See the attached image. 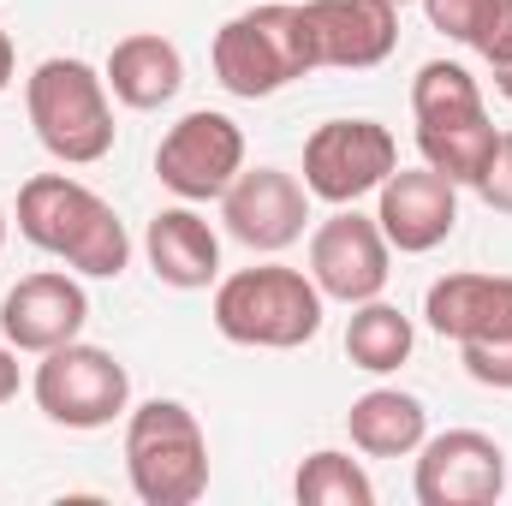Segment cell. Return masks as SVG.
Listing matches in <instances>:
<instances>
[{
	"instance_id": "cell-1",
	"label": "cell",
	"mask_w": 512,
	"mask_h": 506,
	"mask_svg": "<svg viewBox=\"0 0 512 506\" xmlns=\"http://www.w3.org/2000/svg\"><path fill=\"white\" fill-rule=\"evenodd\" d=\"M18 233L84 280H120L131 262L120 209L72 173H36L18 185Z\"/></svg>"
},
{
	"instance_id": "cell-2",
	"label": "cell",
	"mask_w": 512,
	"mask_h": 506,
	"mask_svg": "<svg viewBox=\"0 0 512 506\" xmlns=\"http://www.w3.org/2000/svg\"><path fill=\"white\" fill-rule=\"evenodd\" d=\"M215 78L227 96L239 102H268L280 90H292L298 78L322 72L316 60V36H310V18H304V0H262L233 12L221 30H215Z\"/></svg>"
},
{
	"instance_id": "cell-3",
	"label": "cell",
	"mask_w": 512,
	"mask_h": 506,
	"mask_svg": "<svg viewBox=\"0 0 512 506\" xmlns=\"http://www.w3.org/2000/svg\"><path fill=\"white\" fill-rule=\"evenodd\" d=\"M215 334L233 340V346H251V352H298L322 334V316H328V298L316 292V280L304 268H286V262H256L239 268L227 280H215Z\"/></svg>"
},
{
	"instance_id": "cell-4",
	"label": "cell",
	"mask_w": 512,
	"mask_h": 506,
	"mask_svg": "<svg viewBox=\"0 0 512 506\" xmlns=\"http://www.w3.org/2000/svg\"><path fill=\"white\" fill-rule=\"evenodd\" d=\"M24 114L60 167H96L114 149V90L78 54H48L24 78Z\"/></svg>"
},
{
	"instance_id": "cell-5",
	"label": "cell",
	"mask_w": 512,
	"mask_h": 506,
	"mask_svg": "<svg viewBox=\"0 0 512 506\" xmlns=\"http://www.w3.org/2000/svg\"><path fill=\"white\" fill-rule=\"evenodd\" d=\"M126 483L143 506H197L209 495V435L185 399L126 411Z\"/></svg>"
},
{
	"instance_id": "cell-6",
	"label": "cell",
	"mask_w": 512,
	"mask_h": 506,
	"mask_svg": "<svg viewBox=\"0 0 512 506\" xmlns=\"http://www.w3.org/2000/svg\"><path fill=\"white\" fill-rule=\"evenodd\" d=\"M30 393H36V411L60 429H108L131 411V370L90 346V340H72V346H54L36 358V376H30Z\"/></svg>"
},
{
	"instance_id": "cell-7",
	"label": "cell",
	"mask_w": 512,
	"mask_h": 506,
	"mask_svg": "<svg viewBox=\"0 0 512 506\" xmlns=\"http://www.w3.org/2000/svg\"><path fill=\"white\" fill-rule=\"evenodd\" d=\"M399 167V143L382 120H328L304 137V191L328 209L364 203L382 191V179Z\"/></svg>"
},
{
	"instance_id": "cell-8",
	"label": "cell",
	"mask_w": 512,
	"mask_h": 506,
	"mask_svg": "<svg viewBox=\"0 0 512 506\" xmlns=\"http://www.w3.org/2000/svg\"><path fill=\"white\" fill-rule=\"evenodd\" d=\"M245 131L221 108H191L155 143V179L179 203H221V191L245 173Z\"/></svg>"
},
{
	"instance_id": "cell-9",
	"label": "cell",
	"mask_w": 512,
	"mask_h": 506,
	"mask_svg": "<svg viewBox=\"0 0 512 506\" xmlns=\"http://www.w3.org/2000/svg\"><path fill=\"white\" fill-rule=\"evenodd\" d=\"M304 274L316 280V292L328 304H346L352 310V304H370V298L387 292L393 245H387V233L376 227V215H364L358 203H346L328 221H316V233H310V268Z\"/></svg>"
},
{
	"instance_id": "cell-10",
	"label": "cell",
	"mask_w": 512,
	"mask_h": 506,
	"mask_svg": "<svg viewBox=\"0 0 512 506\" xmlns=\"http://www.w3.org/2000/svg\"><path fill=\"white\" fill-rule=\"evenodd\" d=\"M417 459V501L423 506H489L507 495V447L483 429H441L423 435Z\"/></svg>"
},
{
	"instance_id": "cell-11",
	"label": "cell",
	"mask_w": 512,
	"mask_h": 506,
	"mask_svg": "<svg viewBox=\"0 0 512 506\" xmlns=\"http://www.w3.org/2000/svg\"><path fill=\"white\" fill-rule=\"evenodd\" d=\"M84 328H90V292H84V274L72 268H36L0 298V340L18 346L24 358L72 346L84 340Z\"/></svg>"
},
{
	"instance_id": "cell-12",
	"label": "cell",
	"mask_w": 512,
	"mask_h": 506,
	"mask_svg": "<svg viewBox=\"0 0 512 506\" xmlns=\"http://www.w3.org/2000/svg\"><path fill=\"white\" fill-rule=\"evenodd\" d=\"M310 191L298 173L286 167H245L227 191H221V227L227 239H239L256 256H280L286 245L304 239L310 227Z\"/></svg>"
},
{
	"instance_id": "cell-13",
	"label": "cell",
	"mask_w": 512,
	"mask_h": 506,
	"mask_svg": "<svg viewBox=\"0 0 512 506\" xmlns=\"http://www.w3.org/2000/svg\"><path fill=\"white\" fill-rule=\"evenodd\" d=\"M376 227L399 256L441 251L459 227V185L435 167H393L376 191Z\"/></svg>"
},
{
	"instance_id": "cell-14",
	"label": "cell",
	"mask_w": 512,
	"mask_h": 506,
	"mask_svg": "<svg viewBox=\"0 0 512 506\" xmlns=\"http://www.w3.org/2000/svg\"><path fill=\"white\" fill-rule=\"evenodd\" d=\"M316 60L334 72H370L399 48V6L393 0H304Z\"/></svg>"
},
{
	"instance_id": "cell-15",
	"label": "cell",
	"mask_w": 512,
	"mask_h": 506,
	"mask_svg": "<svg viewBox=\"0 0 512 506\" xmlns=\"http://www.w3.org/2000/svg\"><path fill=\"white\" fill-rule=\"evenodd\" d=\"M423 322L453 346L501 340V334H512V274H483V268L441 274L423 292Z\"/></svg>"
},
{
	"instance_id": "cell-16",
	"label": "cell",
	"mask_w": 512,
	"mask_h": 506,
	"mask_svg": "<svg viewBox=\"0 0 512 506\" xmlns=\"http://www.w3.org/2000/svg\"><path fill=\"white\" fill-rule=\"evenodd\" d=\"M143 256L161 286L173 292H203L221 280V233L197 215V203H173L143 227Z\"/></svg>"
},
{
	"instance_id": "cell-17",
	"label": "cell",
	"mask_w": 512,
	"mask_h": 506,
	"mask_svg": "<svg viewBox=\"0 0 512 506\" xmlns=\"http://www.w3.org/2000/svg\"><path fill=\"white\" fill-rule=\"evenodd\" d=\"M114 102L131 114H155L167 108L179 90H185V54L179 42H167L161 30H131L108 48V66H102Z\"/></svg>"
},
{
	"instance_id": "cell-18",
	"label": "cell",
	"mask_w": 512,
	"mask_h": 506,
	"mask_svg": "<svg viewBox=\"0 0 512 506\" xmlns=\"http://www.w3.org/2000/svg\"><path fill=\"white\" fill-rule=\"evenodd\" d=\"M346 435H352V453H364V459H411L429 435V411L405 387H370L352 399Z\"/></svg>"
},
{
	"instance_id": "cell-19",
	"label": "cell",
	"mask_w": 512,
	"mask_h": 506,
	"mask_svg": "<svg viewBox=\"0 0 512 506\" xmlns=\"http://www.w3.org/2000/svg\"><path fill=\"white\" fill-rule=\"evenodd\" d=\"M495 143H501V131H495V120H489V108H483V114H465V120L417 126V155H423V167L447 173L459 191H477V179L489 173Z\"/></svg>"
},
{
	"instance_id": "cell-20",
	"label": "cell",
	"mask_w": 512,
	"mask_h": 506,
	"mask_svg": "<svg viewBox=\"0 0 512 506\" xmlns=\"http://www.w3.org/2000/svg\"><path fill=\"white\" fill-rule=\"evenodd\" d=\"M411 346H417V328L399 304L370 298V304H352V322H346V358L352 370L364 376H393L411 364Z\"/></svg>"
},
{
	"instance_id": "cell-21",
	"label": "cell",
	"mask_w": 512,
	"mask_h": 506,
	"mask_svg": "<svg viewBox=\"0 0 512 506\" xmlns=\"http://www.w3.org/2000/svg\"><path fill=\"white\" fill-rule=\"evenodd\" d=\"M298 506H376V483L364 471V459L340 453V447H316L298 477H292Z\"/></svg>"
},
{
	"instance_id": "cell-22",
	"label": "cell",
	"mask_w": 512,
	"mask_h": 506,
	"mask_svg": "<svg viewBox=\"0 0 512 506\" xmlns=\"http://www.w3.org/2000/svg\"><path fill=\"white\" fill-rule=\"evenodd\" d=\"M483 84L471 78V66L459 60H429L417 66L411 78V120L417 126H435V120H465V114H483Z\"/></svg>"
},
{
	"instance_id": "cell-23",
	"label": "cell",
	"mask_w": 512,
	"mask_h": 506,
	"mask_svg": "<svg viewBox=\"0 0 512 506\" xmlns=\"http://www.w3.org/2000/svg\"><path fill=\"white\" fill-rule=\"evenodd\" d=\"M459 364L477 387H495V393H512V334L501 340H471L459 346Z\"/></svg>"
},
{
	"instance_id": "cell-24",
	"label": "cell",
	"mask_w": 512,
	"mask_h": 506,
	"mask_svg": "<svg viewBox=\"0 0 512 506\" xmlns=\"http://www.w3.org/2000/svg\"><path fill=\"white\" fill-rule=\"evenodd\" d=\"M489 6L495 0H423V18H429V30H441L447 42H477V30H483V18H489Z\"/></svg>"
},
{
	"instance_id": "cell-25",
	"label": "cell",
	"mask_w": 512,
	"mask_h": 506,
	"mask_svg": "<svg viewBox=\"0 0 512 506\" xmlns=\"http://www.w3.org/2000/svg\"><path fill=\"white\" fill-rule=\"evenodd\" d=\"M471 54H483L489 72H495V66H512V0H495V6H489V18H483Z\"/></svg>"
},
{
	"instance_id": "cell-26",
	"label": "cell",
	"mask_w": 512,
	"mask_h": 506,
	"mask_svg": "<svg viewBox=\"0 0 512 506\" xmlns=\"http://www.w3.org/2000/svg\"><path fill=\"white\" fill-rule=\"evenodd\" d=\"M477 197L495 209V215H512V131H501L495 155H489V173L477 179Z\"/></svg>"
},
{
	"instance_id": "cell-27",
	"label": "cell",
	"mask_w": 512,
	"mask_h": 506,
	"mask_svg": "<svg viewBox=\"0 0 512 506\" xmlns=\"http://www.w3.org/2000/svg\"><path fill=\"white\" fill-rule=\"evenodd\" d=\"M18 381H24V370H18V346H6V340H0V405H6V399H18Z\"/></svg>"
},
{
	"instance_id": "cell-28",
	"label": "cell",
	"mask_w": 512,
	"mask_h": 506,
	"mask_svg": "<svg viewBox=\"0 0 512 506\" xmlns=\"http://www.w3.org/2000/svg\"><path fill=\"white\" fill-rule=\"evenodd\" d=\"M12 72H18V48H12V36L0 30V96H6V84H12Z\"/></svg>"
},
{
	"instance_id": "cell-29",
	"label": "cell",
	"mask_w": 512,
	"mask_h": 506,
	"mask_svg": "<svg viewBox=\"0 0 512 506\" xmlns=\"http://www.w3.org/2000/svg\"><path fill=\"white\" fill-rule=\"evenodd\" d=\"M495 90L512 102V66H495Z\"/></svg>"
},
{
	"instance_id": "cell-30",
	"label": "cell",
	"mask_w": 512,
	"mask_h": 506,
	"mask_svg": "<svg viewBox=\"0 0 512 506\" xmlns=\"http://www.w3.org/2000/svg\"><path fill=\"white\" fill-rule=\"evenodd\" d=\"M6 227H12V215H6V203H0V251H6Z\"/></svg>"
},
{
	"instance_id": "cell-31",
	"label": "cell",
	"mask_w": 512,
	"mask_h": 506,
	"mask_svg": "<svg viewBox=\"0 0 512 506\" xmlns=\"http://www.w3.org/2000/svg\"><path fill=\"white\" fill-rule=\"evenodd\" d=\"M393 6H411V0H393Z\"/></svg>"
}]
</instances>
